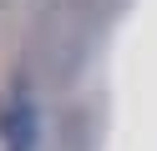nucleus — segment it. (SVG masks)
Segmentation results:
<instances>
[{"label":"nucleus","instance_id":"1","mask_svg":"<svg viewBox=\"0 0 157 151\" xmlns=\"http://www.w3.org/2000/svg\"><path fill=\"white\" fill-rule=\"evenodd\" d=\"M0 136H5V151H41V121H36V101L31 91L15 81L10 106L0 111Z\"/></svg>","mask_w":157,"mask_h":151}]
</instances>
